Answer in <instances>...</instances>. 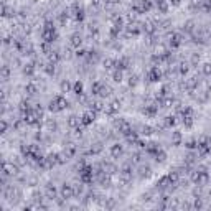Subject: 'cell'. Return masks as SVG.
Returning <instances> with one entry per match:
<instances>
[{
    "label": "cell",
    "instance_id": "1",
    "mask_svg": "<svg viewBox=\"0 0 211 211\" xmlns=\"http://www.w3.org/2000/svg\"><path fill=\"white\" fill-rule=\"evenodd\" d=\"M41 36L46 43H53L56 38H58V33H56V28L53 26L51 22H46L45 26H43V31H41Z\"/></svg>",
    "mask_w": 211,
    "mask_h": 211
},
{
    "label": "cell",
    "instance_id": "2",
    "mask_svg": "<svg viewBox=\"0 0 211 211\" xmlns=\"http://www.w3.org/2000/svg\"><path fill=\"white\" fill-rule=\"evenodd\" d=\"M79 180L81 183H91L92 182V167L86 165L84 162H81V168H79Z\"/></svg>",
    "mask_w": 211,
    "mask_h": 211
},
{
    "label": "cell",
    "instance_id": "3",
    "mask_svg": "<svg viewBox=\"0 0 211 211\" xmlns=\"http://www.w3.org/2000/svg\"><path fill=\"white\" fill-rule=\"evenodd\" d=\"M68 107V101L63 96H56L53 101L50 102V110L51 112H60V110Z\"/></svg>",
    "mask_w": 211,
    "mask_h": 211
},
{
    "label": "cell",
    "instance_id": "4",
    "mask_svg": "<svg viewBox=\"0 0 211 211\" xmlns=\"http://www.w3.org/2000/svg\"><path fill=\"white\" fill-rule=\"evenodd\" d=\"M198 155L200 157H206L209 152H211V139H208V137H203L201 140L198 142Z\"/></svg>",
    "mask_w": 211,
    "mask_h": 211
},
{
    "label": "cell",
    "instance_id": "5",
    "mask_svg": "<svg viewBox=\"0 0 211 211\" xmlns=\"http://www.w3.org/2000/svg\"><path fill=\"white\" fill-rule=\"evenodd\" d=\"M132 8H134L137 13H147L154 8V3H152V0H139Z\"/></svg>",
    "mask_w": 211,
    "mask_h": 211
},
{
    "label": "cell",
    "instance_id": "6",
    "mask_svg": "<svg viewBox=\"0 0 211 211\" xmlns=\"http://www.w3.org/2000/svg\"><path fill=\"white\" fill-rule=\"evenodd\" d=\"M76 195V191H74V186L73 185H70V183H65L61 186V196L65 198V200H70V198H73Z\"/></svg>",
    "mask_w": 211,
    "mask_h": 211
},
{
    "label": "cell",
    "instance_id": "7",
    "mask_svg": "<svg viewBox=\"0 0 211 211\" xmlns=\"http://www.w3.org/2000/svg\"><path fill=\"white\" fill-rule=\"evenodd\" d=\"M94 119H96V112H94V110H88V112H84L83 117H81V125L88 127V125H91L94 122Z\"/></svg>",
    "mask_w": 211,
    "mask_h": 211
},
{
    "label": "cell",
    "instance_id": "8",
    "mask_svg": "<svg viewBox=\"0 0 211 211\" xmlns=\"http://www.w3.org/2000/svg\"><path fill=\"white\" fill-rule=\"evenodd\" d=\"M147 78H149L150 83H157V81H160V78H162V71L158 70L157 66H154V68H150V71H149V74H147Z\"/></svg>",
    "mask_w": 211,
    "mask_h": 211
},
{
    "label": "cell",
    "instance_id": "9",
    "mask_svg": "<svg viewBox=\"0 0 211 211\" xmlns=\"http://www.w3.org/2000/svg\"><path fill=\"white\" fill-rule=\"evenodd\" d=\"M119 107H120L119 102H110L109 106H106V107H104V112L107 114V115H114L119 110Z\"/></svg>",
    "mask_w": 211,
    "mask_h": 211
},
{
    "label": "cell",
    "instance_id": "10",
    "mask_svg": "<svg viewBox=\"0 0 211 211\" xmlns=\"http://www.w3.org/2000/svg\"><path fill=\"white\" fill-rule=\"evenodd\" d=\"M122 152H124V147L120 144H114L112 147H110V155H112L114 158L120 157V155H122Z\"/></svg>",
    "mask_w": 211,
    "mask_h": 211
},
{
    "label": "cell",
    "instance_id": "11",
    "mask_svg": "<svg viewBox=\"0 0 211 211\" xmlns=\"http://www.w3.org/2000/svg\"><path fill=\"white\" fill-rule=\"evenodd\" d=\"M168 185H172V183H170V177L165 175V177H162L160 180L157 182V188H158V190H165Z\"/></svg>",
    "mask_w": 211,
    "mask_h": 211
},
{
    "label": "cell",
    "instance_id": "12",
    "mask_svg": "<svg viewBox=\"0 0 211 211\" xmlns=\"http://www.w3.org/2000/svg\"><path fill=\"white\" fill-rule=\"evenodd\" d=\"M157 112H158V106H145L144 109V114L149 115V117H155Z\"/></svg>",
    "mask_w": 211,
    "mask_h": 211
},
{
    "label": "cell",
    "instance_id": "13",
    "mask_svg": "<svg viewBox=\"0 0 211 211\" xmlns=\"http://www.w3.org/2000/svg\"><path fill=\"white\" fill-rule=\"evenodd\" d=\"M79 124H81V119L76 117V115H70V117H68V125H70V127L76 129V127H79Z\"/></svg>",
    "mask_w": 211,
    "mask_h": 211
},
{
    "label": "cell",
    "instance_id": "14",
    "mask_svg": "<svg viewBox=\"0 0 211 211\" xmlns=\"http://www.w3.org/2000/svg\"><path fill=\"white\" fill-rule=\"evenodd\" d=\"M182 144V132H172V145H180Z\"/></svg>",
    "mask_w": 211,
    "mask_h": 211
},
{
    "label": "cell",
    "instance_id": "15",
    "mask_svg": "<svg viewBox=\"0 0 211 211\" xmlns=\"http://www.w3.org/2000/svg\"><path fill=\"white\" fill-rule=\"evenodd\" d=\"M180 45H182V36L180 35H172V38H170V46L172 48H178Z\"/></svg>",
    "mask_w": 211,
    "mask_h": 211
},
{
    "label": "cell",
    "instance_id": "16",
    "mask_svg": "<svg viewBox=\"0 0 211 211\" xmlns=\"http://www.w3.org/2000/svg\"><path fill=\"white\" fill-rule=\"evenodd\" d=\"M158 150H160V147H158L157 144H149V145H145V152H147L149 155H155Z\"/></svg>",
    "mask_w": 211,
    "mask_h": 211
},
{
    "label": "cell",
    "instance_id": "17",
    "mask_svg": "<svg viewBox=\"0 0 211 211\" xmlns=\"http://www.w3.org/2000/svg\"><path fill=\"white\" fill-rule=\"evenodd\" d=\"M83 89H84V86H83L81 81H76L74 84H73V92H74L76 96H81V94H83Z\"/></svg>",
    "mask_w": 211,
    "mask_h": 211
},
{
    "label": "cell",
    "instance_id": "18",
    "mask_svg": "<svg viewBox=\"0 0 211 211\" xmlns=\"http://www.w3.org/2000/svg\"><path fill=\"white\" fill-rule=\"evenodd\" d=\"M102 86H104V84H102L101 81H94L92 86H91V92H92V94H101Z\"/></svg>",
    "mask_w": 211,
    "mask_h": 211
},
{
    "label": "cell",
    "instance_id": "19",
    "mask_svg": "<svg viewBox=\"0 0 211 211\" xmlns=\"http://www.w3.org/2000/svg\"><path fill=\"white\" fill-rule=\"evenodd\" d=\"M81 43H83V40H81V36H79L78 33H74L71 36V46H76V48H78V46H81Z\"/></svg>",
    "mask_w": 211,
    "mask_h": 211
},
{
    "label": "cell",
    "instance_id": "20",
    "mask_svg": "<svg viewBox=\"0 0 211 211\" xmlns=\"http://www.w3.org/2000/svg\"><path fill=\"white\" fill-rule=\"evenodd\" d=\"M173 125H177V119L173 117V115L165 117V127H173Z\"/></svg>",
    "mask_w": 211,
    "mask_h": 211
},
{
    "label": "cell",
    "instance_id": "21",
    "mask_svg": "<svg viewBox=\"0 0 211 211\" xmlns=\"http://www.w3.org/2000/svg\"><path fill=\"white\" fill-rule=\"evenodd\" d=\"M150 173H152V170H150V167H140V177L142 178H147V177H150Z\"/></svg>",
    "mask_w": 211,
    "mask_h": 211
},
{
    "label": "cell",
    "instance_id": "22",
    "mask_svg": "<svg viewBox=\"0 0 211 211\" xmlns=\"http://www.w3.org/2000/svg\"><path fill=\"white\" fill-rule=\"evenodd\" d=\"M60 88H61V92H68L73 86H71V83L68 81V79H65V81L61 83V86H60Z\"/></svg>",
    "mask_w": 211,
    "mask_h": 211
},
{
    "label": "cell",
    "instance_id": "23",
    "mask_svg": "<svg viewBox=\"0 0 211 211\" xmlns=\"http://www.w3.org/2000/svg\"><path fill=\"white\" fill-rule=\"evenodd\" d=\"M91 110H94V112H101V110H104L102 102H92L91 104Z\"/></svg>",
    "mask_w": 211,
    "mask_h": 211
},
{
    "label": "cell",
    "instance_id": "24",
    "mask_svg": "<svg viewBox=\"0 0 211 211\" xmlns=\"http://www.w3.org/2000/svg\"><path fill=\"white\" fill-rule=\"evenodd\" d=\"M165 158H167V154H165L162 149L155 154V160H157V162H165Z\"/></svg>",
    "mask_w": 211,
    "mask_h": 211
},
{
    "label": "cell",
    "instance_id": "25",
    "mask_svg": "<svg viewBox=\"0 0 211 211\" xmlns=\"http://www.w3.org/2000/svg\"><path fill=\"white\" fill-rule=\"evenodd\" d=\"M25 91H26V94H30V96H33V94L36 92V86L33 83H30L28 86H25Z\"/></svg>",
    "mask_w": 211,
    "mask_h": 211
},
{
    "label": "cell",
    "instance_id": "26",
    "mask_svg": "<svg viewBox=\"0 0 211 211\" xmlns=\"http://www.w3.org/2000/svg\"><path fill=\"white\" fill-rule=\"evenodd\" d=\"M65 154L68 155V158H70V157H73V155L76 154V147H74V145H68V149L65 150Z\"/></svg>",
    "mask_w": 211,
    "mask_h": 211
},
{
    "label": "cell",
    "instance_id": "27",
    "mask_svg": "<svg viewBox=\"0 0 211 211\" xmlns=\"http://www.w3.org/2000/svg\"><path fill=\"white\" fill-rule=\"evenodd\" d=\"M33 71H35L33 65H25V68H23V73H25L26 76H31V74H33Z\"/></svg>",
    "mask_w": 211,
    "mask_h": 211
},
{
    "label": "cell",
    "instance_id": "28",
    "mask_svg": "<svg viewBox=\"0 0 211 211\" xmlns=\"http://www.w3.org/2000/svg\"><path fill=\"white\" fill-rule=\"evenodd\" d=\"M196 84H198V76H193V78H190V81L186 83V88L191 89V88L196 86Z\"/></svg>",
    "mask_w": 211,
    "mask_h": 211
},
{
    "label": "cell",
    "instance_id": "29",
    "mask_svg": "<svg viewBox=\"0 0 211 211\" xmlns=\"http://www.w3.org/2000/svg\"><path fill=\"white\" fill-rule=\"evenodd\" d=\"M68 18H70V13H68V12H63V13L60 15V18H58V20H60V23H61V25H66Z\"/></svg>",
    "mask_w": 211,
    "mask_h": 211
},
{
    "label": "cell",
    "instance_id": "30",
    "mask_svg": "<svg viewBox=\"0 0 211 211\" xmlns=\"http://www.w3.org/2000/svg\"><path fill=\"white\" fill-rule=\"evenodd\" d=\"M142 134H144V135H152V134H154V127H150V125H144V127H142Z\"/></svg>",
    "mask_w": 211,
    "mask_h": 211
},
{
    "label": "cell",
    "instance_id": "31",
    "mask_svg": "<svg viewBox=\"0 0 211 211\" xmlns=\"http://www.w3.org/2000/svg\"><path fill=\"white\" fill-rule=\"evenodd\" d=\"M201 8L204 10V12H209V10H211V0H203V2H201Z\"/></svg>",
    "mask_w": 211,
    "mask_h": 211
},
{
    "label": "cell",
    "instance_id": "32",
    "mask_svg": "<svg viewBox=\"0 0 211 211\" xmlns=\"http://www.w3.org/2000/svg\"><path fill=\"white\" fill-rule=\"evenodd\" d=\"M112 78H114V81H115V83H120V81H122V71L117 70V71H115L114 74H112Z\"/></svg>",
    "mask_w": 211,
    "mask_h": 211
},
{
    "label": "cell",
    "instance_id": "33",
    "mask_svg": "<svg viewBox=\"0 0 211 211\" xmlns=\"http://www.w3.org/2000/svg\"><path fill=\"white\" fill-rule=\"evenodd\" d=\"M45 71H46V74H53V73H55V63H50V65H46Z\"/></svg>",
    "mask_w": 211,
    "mask_h": 211
},
{
    "label": "cell",
    "instance_id": "34",
    "mask_svg": "<svg viewBox=\"0 0 211 211\" xmlns=\"http://www.w3.org/2000/svg\"><path fill=\"white\" fill-rule=\"evenodd\" d=\"M188 70H190V68H188V65H186V63H182V65H180V74H182V76H185V74H186V73H188Z\"/></svg>",
    "mask_w": 211,
    "mask_h": 211
},
{
    "label": "cell",
    "instance_id": "35",
    "mask_svg": "<svg viewBox=\"0 0 211 211\" xmlns=\"http://www.w3.org/2000/svg\"><path fill=\"white\" fill-rule=\"evenodd\" d=\"M203 73L206 76H211V63H206V65H203Z\"/></svg>",
    "mask_w": 211,
    "mask_h": 211
},
{
    "label": "cell",
    "instance_id": "36",
    "mask_svg": "<svg viewBox=\"0 0 211 211\" xmlns=\"http://www.w3.org/2000/svg\"><path fill=\"white\" fill-rule=\"evenodd\" d=\"M137 83H139V78H137V76H130V78H129V86H130V88L137 86Z\"/></svg>",
    "mask_w": 211,
    "mask_h": 211
},
{
    "label": "cell",
    "instance_id": "37",
    "mask_svg": "<svg viewBox=\"0 0 211 211\" xmlns=\"http://www.w3.org/2000/svg\"><path fill=\"white\" fill-rule=\"evenodd\" d=\"M109 94H110V88L102 86V89H101V96H102V97H106V96H109Z\"/></svg>",
    "mask_w": 211,
    "mask_h": 211
},
{
    "label": "cell",
    "instance_id": "38",
    "mask_svg": "<svg viewBox=\"0 0 211 211\" xmlns=\"http://www.w3.org/2000/svg\"><path fill=\"white\" fill-rule=\"evenodd\" d=\"M195 147H198V144H196L195 140H190V142H186V149L191 150V149H195Z\"/></svg>",
    "mask_w": 211,
    "mask_h": 211
},
{
    "label": "cell",
    "instance_id": "39",
    "mask_svg": "<svg viewBox=\"0 0 211 211\" xmlns=\"http://www.w3.org/2000/svg\"><path fill=\"white\" fill-rule=\"evenodd\" d=\"M86 53H88L86 50H79V48H78V51H76V56H78V58H84V56H86Z\"/></svg>",
    "mask_w": 211,
    "mask_h": 211
},
{
    "label": "cell",
    "instance_id": "40",
    "mask_svg": "<svg viewBox=\"0 0 211 211\" xmlns=\"http://www.w3.org/2000/svg\"><path fill=\"white\" fill-rule=\"evenodd\" d=\"M48 195L55 198V195H56V188H55V186H48Z\"/></svg>",
    "mask_w": 211,
    "mask_h": 211
},
{
    "label": "cell",
    "instance_id": "41",
    "mask_svg": "<svg viewBox=\"0 0 211 211\" xmlns=\"http://www.w3.org/2000/svg\"><path fill=\"white\" fill-rule=\"evenodd\" d=\"M191 63H193V65H196V63H200V55H193V58H191Z\"/></svg>",
    "mask_w": 211,
    "mask_h": 211
},
{
    "label": "cell",
    "instance_id": "42",
    "mask_svg": "<svg viewBox=\"0 0 211 211\" xmlns=\"http://www.w3.org/2000/svg\"><path fill=\"white\" fill-rule=\"evenodd\" d=\"M56 127V122L55 120H48V129H55Z\"/></svg>",
    "mask_w": 211,
    "mask_h": 211
},
{
    "label": "cell",
    "instance_id": "43",
    "mask_svg": "<svg viewBox=\"0 0 211 211\" xmlns=\"http://www.w3.org/2000/svg\"><path fill=\"white\" fill-rule=\"evenodd\" d=\"M140 157H142L140 154H135L134 155V162H140Z\"/></svg>",
    "mask_w": 211,
    "mask_h": 211
},
{
    "label": "cell",
    "instance_id": "44",
    "mask_svg": "<svg viewBox=\"0 0 211 211\" xmlns=\"http://www.w3.org/2000/svg\"><path fill=\"white\" fill-rule=\"evenodd\" d=\"M170 3H172V5H175V7H177V5H180V0H170Z\"/></svg>",
    "mask_w": 211,
    "mask_h": 211
},
{
    "label": "cell",
    "instance_id": "45",
    "mask_svg": "<svg viewBox=\"0 0 211 211\" xmlns=\"http://www.w3.org/2000/svg\"><path fill=\"white\" fill-rule=\"evenodd\" d=\"M155 2H157V5H158V3H162V2H167V0H155Z\"/></svg>",
    "mask_w": 211,
    "mask_h": 211
},
{
    "label": "cell",
    "instance_id": "46",
    "mask_svg": "<svg viewBox=\"0 0 211 211\" xmlns=\"http://www.w3.org/2000/svg\"><path fill=\"white\" fill-rule=\"evenodd\" d=\"M209 195H211V191H209Z\"/></svg>",
    "mask_w": 211,
    "mask_h": 211
}]
</instances>
